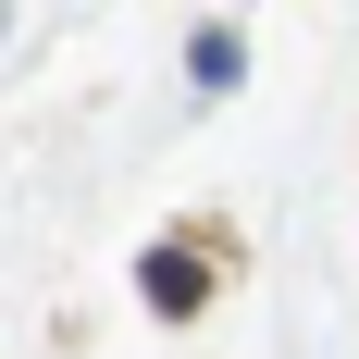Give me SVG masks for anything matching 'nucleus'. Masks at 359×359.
<instances>
[{"label": "nucleus", "mask_w": 359, "mask_h": 359, "mask_svg": "<svg viewBox=\"0 0 359 359\" xmlns=\"http://www.w3.org/2000/svg\"><path fill=\"white\" fill-rule=\"evenodd\" d=\"M186 74H198V87H236V74H248V50H236V25H211V37H198V50H186Z\"/></svg>", "instance_id": "f03ea898"}, {"label": "nucleus", "mask_w": 359, "mask_h": 359, "mask_svg": "<svg viewBox=\"0 0 359 359\" xmlns=\"http://www.w3.org/2000/svg\"><path fill=\"white\" fill-rule=\"evenodd\" d=\"M137 285H149V310H161V323H198V310H211V260H198V248H149Z\"/></svg>", "instance_id": "f257e3e1"}]
</instances>
